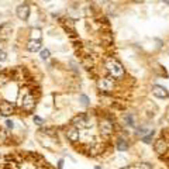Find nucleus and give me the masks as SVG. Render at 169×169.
Wrapping results in <instances>:
<instances>
[{
	"instance_id": "nucleus-19",
	"label": "nucleus",
	"mask_w": 169,
	"mask_h": 169,
	"mask_svg": "<svg viewBox=\"0 0 169 169\" xmlns=\"http://www.w3.org/2000/svg\"><path fill=\"white\" fill-rule=\"evenodd\" d=\"M6 125H7L9 128H13V121H10V120H6Z\"/></svg>"
},
{
	"instance_id": "nucleus-7",
	"label": "nucleus",
	"mask_w": 169,
	"mask_h": 169,
	"mask_svg": "<svg viewBox=\"0 0 169 169\" xmlns=\"http://www.w3.org/2000/svg\"><path fill=\"white\" fill-rule=\"evenodd\" d=\"M65 133H66L68 139H69L70 142H75V141H78V139H79V137H80V134H79V130H78L75 125H70V127H68Z\"/></svg>"
},
{
	"instance_id": "nucleus-13",
	"label": "nucleus",
	"mask_w": 169,
	"mask_h": 169,
	"mask_svg": "<svg viewBox=\"0 0 169 169\" xmlns=\"http://www.w3.org/2000/svg\"><path fill=\"white\" fill-rule=\"evenodd\" d=\"M40 55H41V58H42V59H48V58H50V55H51V51L47 50V48H44V50H41Z\"/></svg>"
},
{
	"instance_id": "nucleus-2",
	"label": "nucleus",
	"mask_w": 169,
	"mask_h": 169,
	"mask_svg": "<svg viewBox=\"0 0 169 169\" xmlns=\"http://www.w3.org/2000/svg\"><path fill=\"white\" fill-rule=\"evenodd\" d=\"M104 66L107 69V72L113 76V78H123L124 76V68L123 65L116 61V59H113V58H109V59H106V64H104Z\"/></svg>"
},
{
	"instance_id": "nucleus-12",
	"label": "nucleus",
	"mask_w": 169,
	"mask_h": 169,
	"mask_svg": "<svg viewBox=\"0 0 169 169\" xmlns=\"http://www.w3.org/2000/svg\"><path fill=\"white\" fill-rule=\"evenodd\" d=\"M127 148H128V144H127L125 138L120 137V138L117 139V150H118V151H125Z\"/></svg>"
},
{
	"instance_id": "nucleus-10",
	"label": "nucleus",
	"mask_w": 169,
	"mask_h": 169,
	"mask_svg": "<svg viewBox=\"0 0 169 169\" xmlns=\"http://www.w3.org/2000/svg\"><path fill=\"white\" fill-rule=\"evenodd\" d=\"M152 93H154V96H156V97H159V99L168 97V92H166L162 86H159V84H155V86L152 87Z\"/></svg>"
},
{
	"instance_id": "nucleus-16",
	"label": "nucleus",
	"mask_w": 169,
	"mask_h": 169,
	"mask_svg": "<svg viewBox=\"0 0 169 169\" xmlns=\"http://www.w3.org/2000/svg\"><path fill=\"white\" fill-rule=\"evenodd\" d=\"M34 123H35L37 125H41V124L44 123V120L40 117V116H35V117H34Z\"/></svg>"
},
{
	"instance_id": "nucleus-9",
	"label": "nucleus",
	"mask_w": 169,
	"mask_h": 169,
	"mask_svg": "<svg viewBox=\"0 0 169 169\" xmlns=\"http://www.w3.org/2000/svg\"><path fill=\"white\" fill-rule=\"evenodd\" d=\"M28 14H30V7L27 4H21V6L17 7V16L20 17L21 20H27Z\"/></svg>"
},
{
	"instance_id": "nucleus-21",
	"label": "nucleus",
	"mask_w": 169,
	"mask_h": 169,
	"mask_svg": "<svg viewBox=\"0 0 169 169\" xmlns=\"http://www.w3.org/2000/svg\"><path fill=\"white\" fill-rule=\"evenodd\" d=\"M96 3H99V4H101V3H104V0H95Z\"/></svg>"
},
{
	"instance_id": "nucleus-18",
	"label": "nucleus",
	"mask_w": 169,
	"mask_h": 169,
	"mask_svg": "<svg viewBox=\"0 0 169 169\" xmlns=\"http://www.w3.org/2000/svg\"><path fill=\"white\" fill-rule=\"evenodd\" d=\"M125 121H127V124H130L131 127L134 125V120H133V116H127V117H125Z\"/></svg>"
},
{
	"instance_id": "nucleus-6",
	"label": "nucleus",
	"mask_w": 169,
	"mask_h": 169,
	"mask_svg": "<svg viewBox=\"0 0 169 169\" xmlns=\"http://www.w3.org/2000/svg\"><path fill=\"white\" fill-rule=\"evenodd\" d=\"M99 128H100V133L103 135H109L111 131H113V123H111L109 118H103V120L100 121Z\"/></svg>"
},
{
	"instance_id": "nucleus-8",
	"label": "nucleus",
	"mask_w": 169,
	"mask_h": 169,
	"mask_svg": "<svg viewBox=\"0 0 169 169\" xmlns=\"http://www.w3.org/2000/svg\"><path fill=\"white\" fill-rule=\"evenodd\" d=\"M168 150V142L164 139V138H159V139H156V142H155V151L158 155H162V154H165Z\"/></svg>"
},
{
	"instance_id": "nucleus-5",
	"label": "nucleus",
	"mask_w": 169,
	"mask_h": 169,
	"mask_svg": "<svg viewBox=\"0 0 169 169\" xmlns=\"http://www.w3.org/2000/svg\"><path fill=\"white\" fill-rule=\"evenodd\" d=\"M97 87L100 90H103V92H110L114 87V84H113V80L110 78H101L97 82Z\"/></svg>"
},
{
	"instance_id": "nucleus-4",
	"label": "nucleus",
	"mask_w": 169,
	"mask_h": 169,
	"mask_svg": "<svg viewBox=\"0 0 169 169\" xmlns=\"http://www.w3.org/2000/svg\"><path fill=\"white\" fill-rule=\"evenodd\" d=\"M13 113H14V106H13L10 101H7V100L0 101V114H1V116L9 117V116H11Z\"/></svg>"
},
{
	"instance_id": "nucleus-11",
	"label": "nucleus",
	"mask_w": 169,
	"mask_h": 169,
	"mask_svg": "<svg viewBox=\"0 0 169 169\" xmlns=\"http://www.w3.org/2000/svg\"><path fill=\"white\" fill-rule=\"evenodd\" d=\"M41 45H42V41H41L40 38H37V40L28 41L27 48H28V51H31V52H37V51L41 50Z\"/></svg>"
},
{
	"instance_id": "nucleus-22",
	"label": "nucleus",
	"mask_w": 169,
	"mask_h": 169,
	"mask_svg": "<svg viewBox=\"0 0 169 169\" xmlns=\"http://www.w3.org/2000/svg\"><path fill=\"white\" fill-rule=\"evenodd\" d=\"M95 169H101V168H100V166H96V168H95Z\"/></svg>"
},
{
	"instance_id": "nucleus-23",
	"label": "nucleus",
	"mask_w": 169,
	"mask_h": 169,
	"mask_svg": "<svg viewBox=\"0 0 169 169\" xmlns=\"http://www.w3.org/2000/svg\"><path fill=\"white\" fill-rule=\"evenodd\" d=\"M121 169H130V168H127V166H125V168H121Z\"/></svg>"
},
{
	"instance_id": "nucleus-20",
	"label": "nucleus",
	"mask_w": 169,
	"mask_h": 169,
	"mask_svg": "<svg viewBox=\"0 0 169 169\" xmlns=\"http://www.w3.org/2000/svg\"><path fill=\"white\" fill-rule=\"evenodd\" d=\"M58 164H59V165H58V169H62V168H64V161H59Z\"/></svg>"
},
{
	"instance_id": "nucleus-14",
	"label": "nucleus",
	"mask_w": 169,
	"mask_h": 169,
	"mask_svg": "<svg viewBox=\"0 0 169 169\" xmlns=\"http://www.w3.org/2000/svg\"><path fill=\"white\" fill-rule=\"evenodd\" d=\"M83 64H84V66L87 68V69H89V70H90V69H92V68H93V65H95V62H93V61H92V59H90V58H84Z\"/></svg>"
},
{
	"instance_id": "nucleus-1",
	"label": "nucleus",
	"mask_w": 169,
	"mask_h": 169,
	"mask_svg": "<svg viewBox=\"0 0 169 169\" xmlns=\"http://www.w3.org/2000/svg\"><path fill=\"white\" fill-rule=\"evenodd\" d=\"M0 92H1L3 97L7 101H16L17 96H18V92H20V87H18V84L14 80H9L7 79L6 83L0 86Z\"/></svg>"
},
{
	"instance_id": "nucleus-15",
	"label": "nucleus",
	"mask_w": 169,
	"mask_h": 169,
	"mask_svg": "<svg viewBox=\"0 0 169 169\" xmlns=\"http://www.w3.org/2000/svg\"><path fill=\"white\" fill-rule=\"evenodd\" d=\"M152 135H154V131H151V133H150V135L144 137V138H142V141H144V142H147V144H150V142H151V139H152Z\"/></svg>"
},
{
	"instance_id": "nucleus-17",
	"label": "nucleus",
	"mask_w": 169,
	"mask_h": 169,
	"mask_svg": "<svg viewBox=\"0 0 169 169\" xmlns=\"http://www.w3.org/2000/svg\"><path fill=\"white\" fill-rule=\"evenodd\" d=\"M80 103L84 104V106H89V99H87V96H80Z\"/></svg>"
},
{
	"instance_id": "nucleus-3",
	"label": "nucleus",
	"mask_w": 169,
	"mask_h": 169,
	"mask_svg": "<svg viewBox=\"0 0 169 169\" xmlns=\"http://www.w3.org/2000/svg\"><path fill=\"white\" fill-rule=\"evenodd\" d=\"M20 104H21V107L25 110V111H33L34 107H35V99H34V96L31 93H28V92H25L24 95H21V97H20Z\"/></svg>"
}]
</instances>
